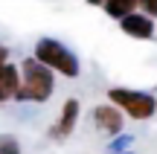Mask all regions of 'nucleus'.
<instances>
[{
	"instance_id": "f8f14e48",
	"label": "nucleus",
	"mask_w": 157,
	"mask_h": 154,
	"mask_svg": "<svg viewBox=\"0 0 157 154\" xmlns=\"http://www.w3.org/2000/svg\"><path fill=\"white\" fill-rule=\"evenodd\" d=\"M87 3H93V6H102V3H105V0H87Z\"/></svg>"
},
{
	"instance_id": "f03ea898",
	"label": "nucleus",
	"mask_w": 157,
	"mask_h": 154,
	"mask_svg": "<svg viewBox=\"0 0 157 154\" xmlns=\"http://www.w3.org/2000/svg\"><path fill=\"white\" fill-rule=\"evenodd\" d=\"M35 58H38L41 64H47L50 70H56V73L61 76H78V61L76 55L67 50L64 44H58V41L52 38H41L38 44H35Z\"/></svg>"
},
{
	"instance_id": "20e7f679",
	"label": "nucleus",
	"mask_w": 157,
	"mask_h": 154,
	"mask_svg": "<svg viewBox=\"0 0 157 154\" xmlns=\"http://www.w3.org/2000/svg\"><path fill=\"white\" fill-rule=\"evenodd\" d=\"M93 122L99 125V131L105 134H119L122 131V114H119L113 105H99L93 111Z\"/></svg>"
},
{
	"instance_id": "f257e3e1",
	"label": "nucleus",
	"mask_w": 157,
	"mask_h": 154,
	"mask_svg": "<svg viewBox=\"0 0 157 154\" xmlns=\"http://www.w3.org/2000/svg\"><path fill=\"white\" fill-rule=\"evenodd\" d=\"M52 93V73L47 64H41L38 58H26L21 64V87L15 96L29 99V102H47Z\"/></svg>"
},
{
	"instance_id": "6e6552de",
	"label": "nucleus",
	"mask_w": 157,
	"mask_h": 154,
	"mask_svg": "<svg viewBox=\"0 0 157 154\" xmlns=\"http://www.w3.org/2000/svg\"><path fill=\"white\" fill-rule=\"evenodd\" d=\"M137 3H140V0H105V12L111 17H119V21H122L125 15H131V12L137 9Z\"/></svg>"
},
{
	"instance_id": "9d476101",
	"label": "nucleus",
	"mask_w": 157,
	"mask_h": 154,
	"mask_svg": "<svg viewBox=\"0 0 157 154\" xmlns=\"http://www.w3.org/2000/svg\"><path fill=\"white\" fill-rule=\"evenodd\" d=\"M140 6H143L151 17H157V0H140Z\"/></svg>"
},
{
	"instance_id": "7ed1b4c3",
	"label": "nucleus",
	"mask_w": 157,
	"mask_h": 154,
	"mask_svg": "<svg viewBox=\"0 0 157 154\" xmlns=\"http://www.w3.org/2000/svg\"><path fill=\"white\" fill-rule=\"evenodd\" d=\"M108 99H111L117 108H122L128 116H134V119H148V116H154V111H157L154 96L151 93H140V90L111 87V90H108Z\"/></svg>"
},
{
	"instance_id": "39448f33",
	"label": "nucleus",
	"mask_w": 157,
	"mask_h": 154,
	"mask_svg": "<svg viewBox=\"0 0 157 154\" xmlns=\"http://www.w3.org/2000/svg\"><path fill=\"white\" fill-rule=\"evenodd\" d=\"M122 32L131 35V38H151L154 35V23L148 15H137V12H131V15L122 17Z\"/></svg>"
},
{
	"instance_id": "9b49d317",
	"label": "nucleus",
	"mask_w": 157,
	"mask_h": 154,
	"mask_svg": "<svg viewBox=\"0 0 157 154\" xmlns=\"http://www.w3.org/2000/svg\"><path fill=\"white\" fill-rule=\"evenodd\" d=\"M6 55H9V52H6L3 47H0V61H9V58H6Z\"/></svg>"
},
{
	"instance_id": "423d86ee",
	"label": "nucleus",
	"mask_w": 157,
	"mask_h": 154,
	"mask_svg": "<svg viewBox=\"0 0 157 154\" xmlns=\"http://www.w3.org/2000/svg\"><path fill=\"white\" fill-rule=\"evenodd\" d=\"M76 122H78V102L76 99H67L64 108H61V119H58V125L52 128V137H58V140L70 137L73 128H76Z\"/></svg>"
},
{
	"instance_id": "0eeeda50",
	"label": "nucleus",
	"mask_w": 157,
	"mask_h": 154,
	"mask_svg": "<svg viewBox=\"0 0 157 154\" xmlns=\"http://www.w3.org/2000/svg\"><path fill=\"white\" fill-rule=\"evenodd\" d=\"M17 87H21V73H17V67L9 64V61H0V102L15 96Z\"/></svg>"
},
{
	"instance_id": "1a4fd4ad",
	"label": "nucleus",
	"mask_w": 157,
	"mask_h": 154,
	"mask_svg": "<svg viewBox=\"0 0 157 154\" xmlns=\"http://www.w3.org/2000/svg\"><path fill=\"white\" fill-rule=\"evenodd\" d=\"M0 154H21L17 140L15 137H0Z\"/></svg>"
}]
</instances>
